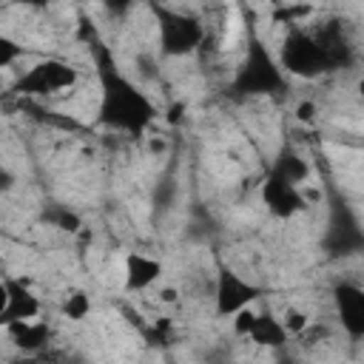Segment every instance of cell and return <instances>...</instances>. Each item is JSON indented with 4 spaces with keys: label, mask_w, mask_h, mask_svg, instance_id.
I'll return each mask as SVG.
<instances>
[{
    "label": "cell",
    "mask_w": 364,
    "mask_h": 364,
    "mask_svg": "<svg viewBox=\"0 0 364 364\" xmlns=\"http://www.w3.org/2000/svg\"><path fill=\"white\" fill-rule=\"evenodd\" d=\"M173 299H176V290L173 287H165L162 290V301H173Z\"/></svg>",
    "instance_id": "cell-23"
},
{
    "label": "cell",
    "mask_w": 364,
    "mask_h": 364,
    "mask_svg": "<svg viewBox=\"0 0 364 364\" xmlns=\"http://www.w3.org/2000/svg\"><path fill=\"white\" fill-rule=\"evenodd\" d=\"M20 57H23V46H20L17 40L0 34V71L9 68V65H14Z\"/></svg>",
    "instance_id": "cell-17"
},
{
    "label": "cell",
    "mask_w": 364,
    "mask_h": 364,
    "mask_svg": "<svg viewBox=\"0 0 364 364\" xmlns=\"http://www.w3.org/2000/svg\"><path fill=\"white\" fill-rule=\"evenodd\" d=\"M247 341H256L262 347H282L287 341V333H284L279 318H273L267 313H256V321L247 333Z\"/></svg>",
    "instance_id": "cell-12"
},
{
    "label": "cell",
    "mask_w": 364,
    "mask_h": 364,
    "mask_svg": "<svg viewBox=\"0 0 364 364\" xmlns=\"http://www.w3.org/2000/svg\"><path fill=\"white\" fill-rule=\"evenodd\" d=\"M338 60V54L333 51V46H324L321 37H313V34H290L284 40V48H282V68H287L290 74L296 77H316L327 68H333Z\"/></svg>",
    "instance_id": "cell-3"
},
{
    "label": "cell",
    "mask_w": 364,
    "mask_h": 364,
    "mask_svg": "<svg viewBox=\"0 0 364 364\" xmlns=\"http://www.w3.org/2000/svg\"><path fill=\"white\" fill-rule=\"evenodd\" d=\"M279 321H282V327H284L287 336H301V333L310 327V316H307L301 307H287Z\"/></svg>",
    "instance_id": "cell-16"
},
{
    "label": "cell",
    "mask_w": 364,
    "mask_h": 364,
    "mask_svg": "<svg viewBox=\"0 0 364 364\" xmlns=\"http://www.w3.org/2000/svg\"><path fill=\"white\" fill-rule=\"evenodd\" d=\"M9 338L23 350V353H34L40 347H46L48 341V327L43 318H23V321H11L6 324Z\"/></svg>",
    "instance_id": "cell-11"
},
{
    "label": "cell",
    "mask_w": 364,
    "mask_h": 364,
    "mask_svg": "<svg viewBox=\"0 0 364 364\" xmlns=\"http://www.w3.org/2000/svg\"><path fill=\"white\" fill-rule=\"evenodd\" d=\"M262 296V287L253 284L250 279H245L242 273L222 267L216 276V290H213V310L219 318H230L236 310L253 304Z\"/></svg>",
    "instance_id": "cell-6"
},
{
    "label": "cell",
    "mask_w": 364,
    "mask_h": 364,
    "mask_svg": "<svg viewBox=\"0 0 364 364\" xmlns=\"http://www.w3.org/2000/svg\"><path fill=\"white\" fill-rule=\"evenodd\" d=\"M11 182H14V176L0 165V193H3V191H9V188H11Z\"/></svg>",
    "instance_id": "cell-20"
},
{
    "label": "cell",
    "mask_w": 364,
    "mask_h": 364,
    "mask_svg": "<svg viewBox=\"0 0 364 364\" xmlns=\"http://www.w3.org/2000/svg\"><path fill=\"white\" fill-rule=\"evenodd\" d=\"M80 82V71L60 60V57H46L40 63H34L26 74H20V80L14 82V91L20 97H54L63 91H71Z\"/></svg>",
    "instance_id": "cell-4"
},
{
    "label": "cell",
    "mask_w": 364,
    "mask_h": 364,
    "mask_svg": "<svg viewBox=\"0 0 364 364\" xmlns=\"http://www.w3.org/2000/svg\"><path fill=\"white\" fill-rule=\"evenodd\" d=\"M273 171H276L279 176H284L287 182H293V185H301V182L310 176L307 159H304L301 154H296L293 148H282V151H279V156H276V162H273Z\"/></svg>",
    "instance_id": "cell-13"
},
{
    "label": "cell",
    "mask_w": 364,
    "mask_h": 364,
    "mask_svg": "<svg viewBox=\"0 0 364 364\" xmlns=\"http://www.w3.org/2000/svg\"><path fill=\"white\" fill-rule=\"evenodd\" d=\"M156 17H159V51L165 57H185L202 46L205 26L193 14L156 9Z\"/></svg>",
    "instance_id": "cell-5"
},
{
    "label": "cell",
    "mask_w": 364,
    "mask_h": 364,
    "mask_svg": "<svg viewBox=\"0 0 364 364\" xmlns=\"http://www.w3.org/2000/svg\"><path fill=\"white\" fill-rule=\"evenodd\" d=\"M97 71H100V122L125 134H139L151 125V119L156 117V108L151 105V100L128 80L119 74V68L114 65V60L102 51L97 60Z\"/></svg>",
    "instance_id": "cell-1"
},
{
    "label": "cell",
    "mask_w": 364,
    "mask_h": 364,
    "mask_svg": "<svg viewBox=\"0 0 364 364\" xmlns=\"http://www.w3.org/2000/svg\"><path fill=\"white\" fill-rule=\"evenodd\" d=\"M284 88L287 82H284L282 65L270 57L264 43L256 34H250L245 63L239 65L233 77V94L236 97H267V94H282Z\"/></svg>",
    "instance_id": "cell-2"
},
{
    "label": "cell",
    "mask_w": 364,
    "mask_h": 364,
    "mask_svg": "<svg viewBox=\"0 0 364 364\" xmlns=\"http://www.w3.org/2000/svg\"><path fill=\"white\" fill-rule=\"evenodd\" d=\"M333 304L338 313V321L344 327V333L358 341L364 336V290L355 282H341L333 290Z\"/></svg>",
    "instance_id": "cell-8"
},
{
    "label": "cell",
    "mask_w": 364,
    "mask_h": 364,
    "mask_svg": "<svg viewBox=\"0 0 364 364\" xmlns=\"http://www.w3.org/2000/svg\"><path fill=\"white\" fill-rule=\"evenodd\" d=\"M91 313V296L85 290H71L65 299H63V316L71 318V321H82L88 318Z\"/></svg>",
    "instance_id": "cell-14"
},
{
    "label": "cell",
    "mask_w": 364,
    "mask_h": 364,
    "mask_svg": "<svg viewBox=\"0 0 364 364\" xmlns=\"http://www.w3.org/2000/svg\"><path fill=\"white\" fill-rule=\"evenodd\" d=\"M6 287H9V304H6V313L0 316V327H6L11 321H23V318H40L43 301L26 282L6 279Z\"/></svg>",
    "instance_id": "cell-9"
},
{
    "label": "cell",
    "mask_w": 364,
    "mask_h": 364,
    "mask_svg": "<svg viewBox=\"0 0 364 364\" xmlns=\"http://www.w3.org/2000/svg\"><path fill=\"white\" fill-rule=\"evenodd\" d=\"M313 114H316V108H313V102H301V105L296 108V117H299L301 122H310V119H313Z\"/></svg>",
    "instance_id": "cell-19"
},
{
    "label": "cell",
    "mask_w": 364,
    "mask_h": 364,
    "mask_svg": "<svg viewBox=\"0 0 364 364\" xmlns=\"http://www.w3.org/2000/svg\"><path fill=\"white\" fill-rule=\"evenodd\" d=\"M105 3V9L114 14V17H125L134 6H136V0H102Z\"/></svg>",
    "instance_id": "cell-18"
},
{
    "label": "cell",
    "mask_w": 364,
    "mask_h": 364,
    "mask_svg": "<svg viewBox=\"0 0 364 364\" xmlns=\"http://www.w3.org/2000/svg\"><path fill=\"white\" fill-rule=\"evenodd\" d=\"M43 219H46L48 225L60 228V230H68V233L80 230V216H77L74 210H68L65 205H54V208H48V210L43 213Z\"/></svg>",
    "instance_id": "cell-15"
},
{
    "label": "cell",
    "mask_w": 364,
    "mask_h": 364,
    "mask_svg": "<svg viewBox=\"0 0 364 364\" xmlns=\"http://www.w3.org/2000/svg\"><path fill=\"white\" fill-rule=\"evenodd\" d=\"M259 196H262V205L267 208V213L276 216V219H290V216H296V213H301L307 208V199H304L301 188L287 182L276 171H270L264 176Z\"/></svg>",
    "instance_id": "cell-7"
},
{
    "label": "cell",
    "mask_w": 364,
    "mask_h": 364,
    "mask_svg": "<svg viewBox=\"0 0 364 364\" xmlns=\"http://www.w3.org/2000/svg\"><path fill=\"white\" fill-rule=\"evenodd\" d=\"M162 276V262L148 256V253H128L125 256V267H122V284L128 293H139L148 290L159 282Z\"/></svg>",
    "instance_id": "cell-10"
},
{
    "label": "cell",
    "mask_w": 364,
    "mask_h": 364,
    "mask_svg": "<svg viewBox=\"0 0 364 364\" xmlns=\"http://www.w3.org/2000/svg\"><path fill=\"white\" fill-rule=\"evenodd\" d=\"M14 3H20V6H28V9H46V6H51L54 0H14Z\"/></svg>",
    "instance_id": "cell-21"
},
{
    "label": "cell",
    "mask_w": 364,
    "mask_h": 364,
    "mask_svg": "<svg viewBox=\"0 0 364 364\" xmlns=\"http://www.w3.org/2000/svg\"><path fill=\"white\" fill-rule=\"evenodd\" d=\"M6 304H9V287H6V279L0 282V316L6 313Z\"/></svg>",
    "instance_id": "cell-22"
}]
</instances>
